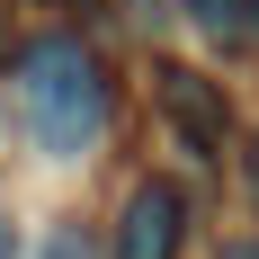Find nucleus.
Wrapping results in <instances>:
<instances>
[{"instance_id":"1","label":"nucleus","mask_w":259,"mask_h":259,"mask_svg":"<svg viewBox=\"0 0 259 259\" xmlns=\"http://www.w3.org/2000/svg\"><path fill=\"white\" fill-rule=\"evenodd\" d=\"M18 90H27V125L54 161H80L107 134V72L80 36H36L18 54Z\"/></svg>"},{"instance_id":"2","label":"nucleus","mask_w":259,"mask_h":259,"mask_svg":"<svg viewBox=\"0 0 259 259\" xmlns=\"http://www.w3.org/2000/svg\"><path fill=\"white\" fill-rule=\"evenodd\" d=\"M179 233H188V197H179L170 179H143L125 206H116V241H107V259H170Z\"/></svg>"},{"instance_id":"3","label":"nucleus","mask_w":259,"mask_h":259,"mask_svg":"<svg viewBox=\"0 0 259 259\" xmlns=\"http://www.w3.org/2000/svg\"><path fill=\"white\" fill-rule=\"evenodd\" d=\"M161 116H170V134H179L188 152H224V134H233L214 80H197V72H161Z\"/></svg>"},{"instance_id":"4","label":"nucleus","mask_w":259,"mask_h":259,"mask_svg":"<svg viewBox=\"0 0 259 259\" xmlns=\"http://www.w3.org/2000/svg\"><path fill=\"white\" fill-rule=\"evenodd\" d=\"M36 259H99V241H90V233H72V224H63V233H45V250H36Z\"/></svg>"},{"instance_id":"5","label":"nucleus","mask_w":259,"mask_h":259,"mask_svg":"<svg viewBox=\"0 0 259 259\" xmlns=\"http://www.w3.org/2000/svg\"><path fill=\"white\" fill-rule=\"evenodd\" d=\"M233 9H241V0H188V18H197V27H224V36H233Z\"/></svg>"},{"instance_id":"6","label":"nucleus","mask_w":259,"mask_h":259,"mask_svg":"<svg viewBox=\"0 0 259 259\" xmlns=\"http://www.w3.org/2000/svg\"><path fill=\"white\" fill-rule=\"evenodd\" d=\"M224 259H259V241H233V250H224Z\"/></svg>"}]
</instances>
